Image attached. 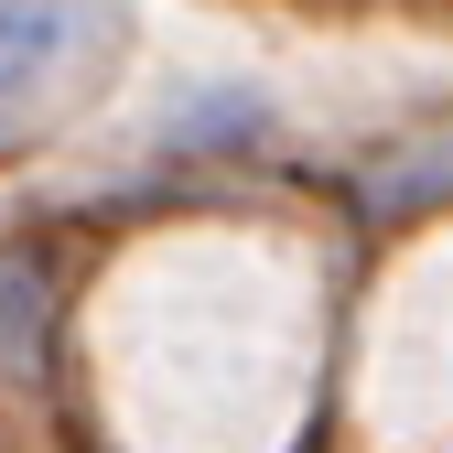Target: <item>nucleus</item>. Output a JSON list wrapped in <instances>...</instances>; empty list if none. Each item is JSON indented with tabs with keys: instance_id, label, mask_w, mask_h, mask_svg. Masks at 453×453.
<instances>
[{
	"instance_id": "1",
	"label": "nucleus",
	"mask_w": 453,
	"mask_h": 453,
	"mask_svg": "<svg viewBox=\"0 0 453 453\" xmlns=\"http://www.w3.org/2000/svg\"><path fill=\"white\" fill-rule=\"evenodd\" d=\"M65 22H76V0H0V97L65 43Z\"/></svg>"
},
{
	"instance_id": "2",
	"label": "nucleus",
	"mask_w": 453,
	"mask_h": 453,
	"mask_svg": "<svg viewBox=\"0 0 453 453\" xmlns=\"http://www.w3.org/2000/svg\"><path fill=\"white\" fill-rule=\"evenodd\" d=\"M33 346H43V280L0 259V367H22Z\"/></svg>"
}]
</instances>
